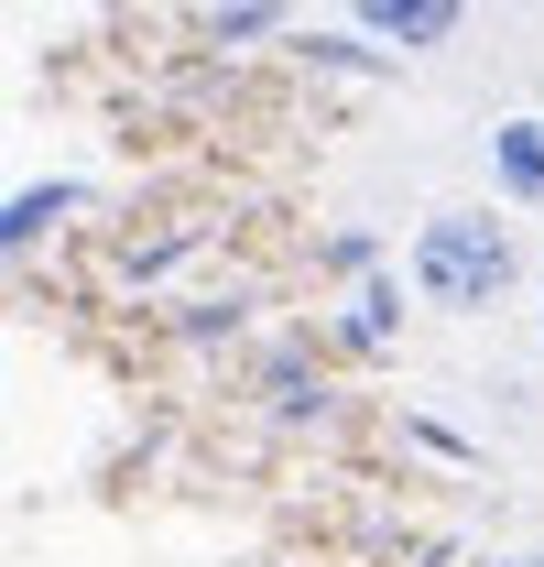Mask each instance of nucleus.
Returning a JSON list of instances; mask_svg holds the SVG:
<instances>
[{
	"mask_svg": "<svg viewBox=\"0 0 544 567\" xmlns=\"http://www.w3.org/2000/svg\"><path fill=\"white\" fill-rule=\"evenodd\" d=\"M414 306H436V317H490L512 274H523V251H512V218L490 208H436L414 229Z\"/></svg>",
	"mask_w": 544,
	"mask_h": 567,
	"instance_id": "nucleus-1",
	"label": "nucleus"
},
{
	"mask_svg": "<svg viewBox=\"0 0 544 567\" xmlns=\"http://www.w3.org/2000/svg\"><path fill=\"white\" fill-rule=\"evenodd\" d=\"M348 22H359L370 44H404V55H436V44H458L469 0H348Z\"/></svg>",
	"mask_w": 544,
	"mask_h": 567,
	"instance_id": "nucleus-2",
	"label": "nucleus"
},
{
	"mask_svg": "<svg viewBox=\"0 0 544 567\" xmlns=\"http://www.w3.org/2000/svg\"><path fill=\"white\" fill-rule=\"evenodd\" d=\"M490 186H501L512 208H534V197H544V121H534V110L490 121Z\"/></svg>",
	"mask_w": 544,
	"mask_h": 567,
	"instance_id": "nucleus-3",
	"label": "nucleus"
},
{
	"mask_svg": "<svg viewBox=\"0 0 544 567\" xmlns=\"http://www.w3.org/2000/svg\"><path fill=\"white\" fill-rule=\"evenodd\" d=\"M338 328H348V350H393V328H404V284H393V274H370L359 295H348V317H338Z\"/></svg>",
	"mask_w": 544,
	"mask_h": 567,
	"instance_id": "nucleus-4",
	"label": "nucleus"
},
{
	"mask_svg": "<svg viewBox=\"0 0 544 567\" xmlns=\"http://www.w3.org/2000/svg\"><path fill=\"white\" fill-rule=\"evenodd\" d=\"M76 197L66 186H22V197H11V218H0V240H11V251H33V240H44V218H66Z\"/></svg>",
	"mask_w": 544,
	"mask_h": 567,
	"instance_id": "nucleus-5",
	"label": "nucleus"
},
{
	"mask_svg": "<svg viewBox=\"0 0 544 567\" xmlns=\"http://www.w3.org/2000/svg\"><path fill=\"white\" fill-rule=\"evenodd\" d=\"M501 567H544V546H523V557H501Z\"/></svg>",
	"mask_w": 544,
	"mask_h": 567,
	"instance_id": "nucleus-6",
	"label": "nucleus"
},
{
	"mask_svg": "<svg viewBox=\"0 0 544 567\" xmlns=\"http://www.w3.org/2000/svg\"><path fill=\"white\" fill-rule=\"evenodd\" d=\"M534 317H544V306H534Z\"/></svg>",
	"mask_w": 544,
	"mask_h": 567,
	"instance_id": "nucleus-7",
	"label": "nucleus"
}]
</instances>
